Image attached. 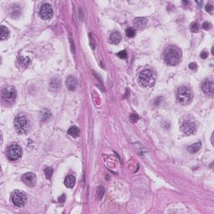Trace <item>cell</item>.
<instances>
[{"mask_svg":"<svg viewBox=\"0 0 214 214\" xmlns=\"http://www.w3.org/2000/svg\"><path fill=\"white\" fill-rule=\"evenodd\" d=\"M156 75L151 69H145L139 74V83L142 87H152L156 83Z\"/></svg>","mask_w":214,"mask_h":214,"instance_id":"1","label":"cell"},{"mask_svg":"<svg viewBox=\"0 0 214 214\" xmlns=\"http://www.w3.org/2000/svg\"><path fill=\"white\" fill-rule=\"evenodd\" d=\"M22 180L28 186L33 187L36 184L37 177L35 174L32 173V172H28V173L24 174V176H22Z\"/></svg>","mask_w":214,"mask_h":214,"instance_id":"10","label":"cell"},{"mask_svg":"<svg viewBox=\"0 0 214 214\" xmlns=\"http://www.w3.org/2000/svg\"><path fill=\"white\" fill-rule=\"evenodd\" d=\"M10 199H11V202L13 203V206H15L16 207H22L24 206L27 201V197L26 195L23 192L16 190V191H13L11 193Z\"/></svg>","mask_w":214,"mask_h":214,"instance_id":"5","label":"cell"},{"mask_svg":"<svg viewBox=\"0 0 214 214\" xmlns=\"http://www.w3.org/2000/svg\"><path fill=\"white\" fill-rule=\"evenodd\" d=\"M126 33L127 37H130V38H132L135 35V31L134 30L133 28H127L126 31Z\"/></svg>","mask_w":214,"mask_h":214,"instance_id":"25","label":"cell"},{"mask_svg":"<svg viewBox=\"0 0 214 214\" xmlns=\"http://www.w3.org/2000/svg\"><path fill=\"white\" fill-rule=\"evenodd\" d=\"M201 27H202V28L205 29V30H209V29H211V28H212V24H211L210 23L206 22V23H204V24L201 25Z\"/></svg>","mask_w":214,"mask_h":214,"instance_id":"30","label":"cell"},{"mask_svg":"<svg viewBox=\"0 0 214 214\" xmlns=\"http://www.w3.org/2000/svg\"><path fill=\"white\" fill-rule=\"evenodd\" d=\"M14 127L18 133L24 134L28 130L29 120L24 115L17 116L14 120Z\"/></svg>","mask_w":214,"mask_h":214,"instance_id":"4","label":"cell"},{"mask_svg":"<svg viewBox=\"0 0 214 214\" xmlns=\"http://www.w3.org/2000/svg\"><path fill=\"white\" fill-rule=\"evenodd\" d=\"M110 40H111L113 44H118L121 40V34L118 31H114L110 36Z\"/></svg>","mask_w":214,"mask_h":214,"instance_id":"16","label":"cell"},{"mask_svg":"<svg viewBox=\"0 0 214 214\" xmlns=\"http://www.w3.org/2000/svg\"><path fill=\"white\" fill-rule=\"evenodd\" d=\"M201 147V143L200 141H198V142L195 143L193 145L190 146V147H188L187 150H188V151L191 152V153H196V152H197V151L200 150Z\"/></svg>","mask_w":214,"mask_h":214,"instance_id":"17","label":"cell"},{"mask_svg":"<svg viewBox=\"0 0 214 214\" xmlns=\"http://www.w3.org/2000/svg\"><path fill=\"white\" fill-rule=\"evenodd\" d=\"M202 90L203 92L209 95V96H213L214 94V84L213 80H208L206 81L203 85H202Z\"/></svg>","mask_w":214,"mask_h":214,"instance_id":"11","label":"cell"},{"mask_svg":"<svg viewBox=\"0 0 214 214\" xmlns=\"http://www.w3.org/2000/svg\"><path fill=\"white\" fill-rule=\"evenodd\" d=\"M139 120V115L136 113H132L131 115V120L132 122H136L137 120Z\"/></svg>","mask_w":214,"mask_h":214,"instance_id":"29","label":"cell"},{"mask_svg":"<svg viewBox=\"0 0 214 214\" xmlns=\"http://www.w3.org/2000/svg\"><path fill=\"white\" fill-rule=\"evenodd\" d=\"M104 193H105V189H104V187H102V186L98 187L97 190H96V195H97V198H98L99 200H100V199L103 197Z\"/></svg>","mask_w":214,"mask_h":214,"instance_id":"21","label":"cell"},{"mask_svg":"<svg viewBox=\"0 0 214 214\" xmlns=\"http://www.w3.org/2000/svg\"><path fill=\"white\" fill-rule=\"evenodd\" d=\"M133 24L134 26L136 28H143L147 24V18H144V17L136 18L134 20Z\"/></svg>","mask_w":214,"mask_h":214,"instance_id":"12","label":"cell"},{"mask_svg":"<svg viewBox=\"0 0 214 214\" xmlns=\"http://www.w3.org/2000/svg\"><path fill=\"white\" fill-rule=\"evenodd\" d=\"M10 13H11V15H12V17H14V14H18V15H19L20 14V9L19 8L18 6H13V8H11V11H10Z\"/></svg>","mask_w":214,"mask_h":214,"instance_id":"24","label":"cell"},{"mask_svg":"<svg viewBox=\"0 0 214 214\" xmlns=\"http://www.w3.org/2000/svg\"><path fill=\"white\" fill-rule=\"evenodd\" d=\"M60 80L58 78H54L50 80V83H49V87L52 89V90H58L60 87Z\"/></svg>","mask_w":214,"mask_h":214,"instance_id":"19","label":"cell"},{"mask_svg":"<svg viewBox=\"0 0 214 214\" xmlns=\"http://www.w3.org/2000/svg\"><path fill=\"white\" fill-rule=\"evenodd\" d=\"M181 56V54L178 49H176V47H170L165 52L164 59L167 65L174 66L180 63Z\"/></svg>","mask_w":214,"mask_h":214,"instance_id":"2","label":"cell"},{"mask_svg":"<svg viewBox=\"0 0 214 214\" xmlns=\"http://www.w3.org/2000/svg\"><path fill=\"white\" fill-rule=\"evenodd\" d=\"M117 55H118V57L120 58V59H126L127 58V53L125 50H122V51L119 52V53L117 54Z\"/></svg>","mask_w":214,"mask_h":214,"instance_id":"28","label":"cell"},{"mask_svg":"<svg viewBox=\"0 0 214 214\" xmlns=\"http://www.w3.org/2000/svg\"><path fill=\"white\" fill-rule=\"evenodd\" d=\"M181 131L187 135H192L196 132L197 127L195 122L192 120H184L181 124Z\"/></svg>","mask_w":214,"mask_h":214,"instance_id":"9","label":"cell"},{"mask_svg":"<svg viewBox=\"0 0 214 214\" xmlns=\"http://www.w3.org/2000/svg\"><path fill=\"white\" fill-rule=\"evenodd\" d=\"M189 68L192 69V70H196L197 69V65L196 63H191L189 65Z\"/></svg>","mask_w":214,"mask_h":214,"instance_id":"32","label":"cell"},{"mask_svg":"<svg viewBox=\"0 0 214 214\" xmlns=\"http://www.w3.org/2000/svg\"><path fill=\"white\" fill-rule=\"evenodd\" d=\"M65 185L69 188H72L75 185V177L72 175L67 176L65 179Z\"/></svg>","mask_w":214,"mask_h":214,"instance_id":"14","label":"cell"},{"mask_svg":"<svg viewBox=\"0 0 214 214\" xmlns=\"http://www.w3.org/2000/svg\"><path fill=\"white\" fill-rule=\"evenodd\" d=\"M213 5L207 4V6H206V11H207L208 13H213Z\"/></svg>","mask_w":214,"mask_h":214,"instance_id":"31","label":"cell"},{"mask_svg":"<svg viewBox=\"0 0 214 214\" xmlns=\"http://www.w3.org/2000/svg\"><path fill=\"white\" fill-rule=\"evenodd\" d=\"M19 62L20 66L24 67V68H26V67H28L29 65H30L31 60H30V59H29L28 57L23 56V57L20 58L19 60Z\"/></svg>","mask_w":214,"mask_h":214,"instance_id":"18","label":"cell"},{"mask_svg":"<svg viewBox=\"0 0 214 214\" xmlns=\"http://www.w3.org/2000/svg\"><path fill=\"white\" fill-rule=\"evenodd\" d=\"M200 56L201 59H207V57H208V53L206 52V51H203L202 53H201Z\"/></svg>","mask_w":214,"mask_h":214,"instance_id":"33","label":"cell"},{"mask_svg":"<svg viewBox=\"0 0 214 214\" xmlns=\"http://www.w3.org/2000/svg\"><path fill=\"white\" fill-rule=\"evenodd\" d=\"M162 100H163V98L162 97H157V98H156L155 100H154V106H160V104L162 102Z\"/></svg>","mask_w":214,"mask_h":214,"instance_id":"27","label":"cell"},{"mask_svg":"<svg viewBox=\"0 0 214 214\" xmlns=\"http://www.w3.org/2000/svg\"><path fill=\"white\" fill-rule=\"evenodd\" d=\"M44 174H45V177L49 180L52 176V174H53V169L50 167H47L44 169Z\"/></svg>","mask_w":214,"mask_h":214,"instance_id":"22","label":"cell"},{"mask_svg":"<svg viewBox=\"0 0 214 214\" xmlns=\"http://www.w3.org/2000/svg\"><path fill=\"white\" fill-rule=\"evenodd\" d=\"M53 9L50 4L44 3L41 6L40 10V16L41 19L44 20H49L53 18Z\"/></svg>","mask_w":214,"mask_h":214,"instance_id":"8","label":"cell"},{"mask_svg":"<svg viewBox=\"0 0 214 214\" xmlns=\"http://www.w3.org/2000/svg\"><path fill=\"white\" fill-rule=\"evenodd\" d=\"M22 154H23V151L21 147L16 144L9 146L7 151V156L8 160H12V161L19 160L22 156Z\"/></svg>","mask_w":214,"mask_h":214,"instance_id":"6","label":"cell"},{"mask_svg":"<svg viewBox=\"0 0 214 214\" xmlns=\"http://www.w3.org/2000/svg\"><path fill=\"white\" fill-rule=\"evenodd\" d=\"M2 95H3V99L6 103L12 104V103L14 102V100L16 99L17 92H16V90L13 86H8L6 87L3 90V94Z\"/></svg>","mask_w":214,"mask_h":214,"instance_id":"7","label":"cell"},{"mask_svg":"<svg viewBox=\"0 0 214 214\" xmlns=\"http://www.w3.org/2000/svg\"><path fill=\"white\" fill-rule=\"evenodd\" d=\"M190 29H191V31H192V33H197V32H198V30H199V25H198V24H197V22H193V23L191 24V26H190Z\"/></svg>","mask_w":214,"mask_h":214,"instance_id":"23","label":"cell"},{"mask_svg":"<svg viewBox=\"0 0 214 214\" xmlns=\"http://www.w3.org/2000/svg\"><path fill=\"white\" fill-rule=\"evenodd\" d=\"M177 101L181 105H187L192 100V91L187 86H181L176 94Z\"/></svg>","mask_w":214,"mask_h":214,"instance_id":"3","label":"cell"},{"mask_svg":"<svg viewBox=\"0 0 214 214\" xmlns=\"http://www.w3.org/2000/svg\"><path fill=\"white\" fill-rule=\"evenodd\" d=\"M65 84H66L67 88L69 90H74L77 87V80L73 76H69L66 79Z\"/></svg>","mask_w":214,"mask_h":214,"instance_id":"13","label":"cell"},{"mask_svg":"<svg viewBox=\"0 0 214 214\" xmlns=\"http://www.w3.org/2000/svg\"><path fill=\"white\" fill-rule=\"evenodd\" d=\"M68 134L73 137H79L80 135V128L76 126H71L69 130H68Z\"/></svg>","mask_w":214,"mask_h":214,"instance_id":"15","label":"cell"},{"mask_svg":"<svg viewBox=\"0 0 214 214\" xmlns=\"http://www.w3.org/2000/svg\"><path fill=\"white\" fill-rule=\"evenodd\" d=\"M51 115V113L49 110H44L43 112H42V119L44 120H47L49 116Z\"/></svg>","mask_w":214,"mask_h":214,"instance_id":"26","label":"cell"},{"mask_svg":"<svg viewBox=\"0 0 214 214\" xmlns=\"http://www.w3.org/2000/svg\"><path fill=\"white\" fill-rule=\"evenodd\" d=\"M1 40H5L8 38L9 36V30L8 28H7L5 26H2L1 27Z\"/></svg>","mask_w":214,"mask_h":214,"instance_id":"20","label":"cell"}]
</instances>
